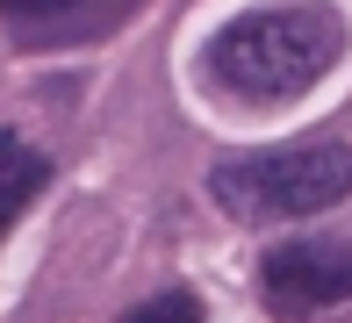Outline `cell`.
Segmentation results:
<instances>
[{
    "label": "cell",
    "mask_w": 352,
    "mask_h": 323,
    "mask_svg": "<svg viewBox=\"0 0 352 323\" xmlns=\"http://www.w3.org/2000/svg\"><path fill=\"white\" fill-rule=\"evenodd\" d=\"M345 43L352 29L331 0H274V8H252L209 36V79L252 108L302 101L316 79L338 72Z\"/></svg>",
    "instance_id": "6da1fadb"
},
{
    "label": "cell",
    "mask_w": 352,
    "mask_h": 323,
    "mask_svg": "<svg viewBox=\"0 0 352 323\" xmlns=\"http://www.w3.org/2000/svg\"><path fill=\"white\" fill-rule=\"evenodd\" d=\"M209 201L230 223H302L352 201V144L309 137L274 151H237L209 166Z\"/></svg>",
    "instance_id": "7a4b0ae2"
},
{
    "label": "cell",
    "mask_w": 352,
    "mask_h": 323,
    "mask_svg": "<svg viewBox=\"0 0 352 323\" xmlns=\"http://www.w3.org/2000/svg\"><path fill=\"white\" fill-rule=\"evenodd\" d=\"M79 0H0V14H14V22H36V14H65Z\"/></svg>",
    "instance_id": "8992f818"
},
{
    "label": "cell",
    "mask_w": 352,
    "mask_h": 323,
    "mask_svg": "<svg viewBox=\"0 0 352 323\" xmlns=\"http://www.w3.org/2000/svg\"><path fill=\"white\" fill-rule=\"evenodd\" d=\"M43 180H51V158L29 151L22 137H8V129H0V237H8V223L43 194Z\"/></svg>",
    "instance_id": "277c9868"
},
{
    "label": "cell",
    "mask_w": 352,
    "mask_h": 323,
    "mask_svg": "<svg viewBox=\"0 0 352 323\" xmlns=\"http://www.w3.org/2000/svg\"><path fill=\"white\" fill-rule=\"evenodd\" d=\"M259 287L274 316H316L352 302V237H287L259 258Z\"/></svg>",
    "instance_id": "3957f363"
},
{
    "label": "cell",
    "mask_w": 352,
    "mask_h": 323,
    "mask_svg": "<svg viewBox=\"0 0 352 323\" xmlns=\"http://www.w3.org/2000/svg\"><path fill=\"white\" fill-rule=\"evenodd\" d=\"M122 323H201V302L187 295V287H166V295H151V302H137Z\"/></svg>",
    "instance_id": "5b68a950"
}]
</instances>
